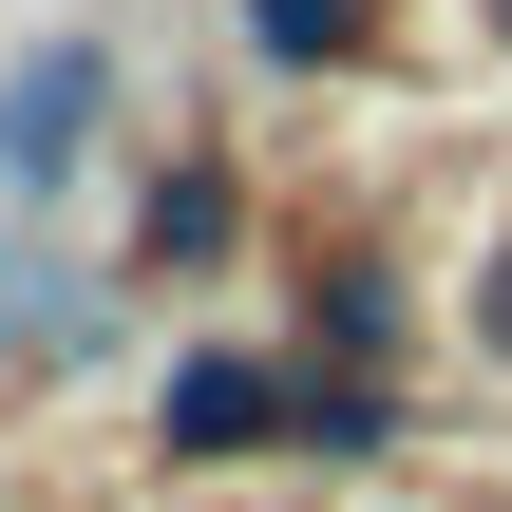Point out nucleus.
Here are the masks:
<instances>
[{"label":"nucleus","instance_id":"obj_1","mask_svg":"<svg viewBox=\"0 0 512 512\" xmlns=\"http://www.w3.org/2000/svg\"><path fill=\"white\" fill-rule=\"evenodd\" d=\"M95 133H114V38H19L0 57V209H57L76 171H95Z\"/></svg>","mask_w":512,"mask_h":512},{"label":"nucleus","instance_id":"obj_2","mask_svg":"<svg viewBox=\"0 0 512 512\" xmlns=\"http://www.w3.org/2000/svg\"><path fill=\"white\" fill-rule=\"evenodd\" d=\"M285 342H171L152 361V456L171 475H247V456H285Z\"/></svg>","mask_w":512,"mask_h":512},{"label":"nucleus","instance_id":"obj_3","mask_svg":"<svg viewBox=\"0 0 512 512\" xmlns=\"http://www.w3.org/2000/svg\"><path fill=\"white\" fill-rule=\"evenodd\" d=\"M114 266H76L57 247V209H0V380H76L95 342H114Z\"/></svg>","mask_w":512,"mask_h":512},{"label":"nucleus","instance_id":"obj_4","mask_svg":"<svg viewBox=\"0 0 512 512\" xmlns=\"http://www.w3.org/2000/svg\"><path fill=\"white\" fill-rule=\"evenodd\" d=\"M228 266H247V171H228V152H171V171L133 190L114 285H133V304H171V285H228Z\"/></svg>","mask_w":512,"mask_h":512},{"label":"nucleus","instance_id":"obj_5","mask_svg":"<svg viewBox=\"0 0 512 512\" xmlns=\"http://www.w3.org/2000/svg\"><path fill=\"white\" fill-rule=\"evenodd\" d=\"M399 342H418L399 247H361V228H342V247H304V342H285V361H380V380H399Z\"/></svg>","mask_w":512,"mask_h":512},{"label":"nucleus","instance_id":"obj_6","mask_svg":"<svg viewBox=\"0 0 512 512\" xmlns=\"http://www.w3.org/2000/svg\"><path fill=\"white\" fill-rule=\"evenodd\" d=\"M418 418H399V380L380 361H304L285 380V456H323V475H361V456H399Z\"/></svg>","mask_w":512,"mask_h":512},{"label":"nucleus","instance_id":"obj_7","mask_svg":"<svg viewBox=\"0 0 512 512\" xmlns=\"http://www.w3.org/2000/svg\"><path fill=\"white\" fill-rule=\"evenodd\" d=\"M228 38H247L266 76H361V57H380V0H228Z\"/></svg>","mask_w":512,"mask_h":512},{"label":"nucleus","instance_id":"obj_8","mask_svg":"<svg viewBox=\"0 0 512 512\" xmlns=\"http://www.w3.org/2000/svg\"><path fill=\"white\" fill-rule=\"evenodd\" d=\"M475 361H494V380H512V228H494V247H475Z\"/></svg>","mask_w":512,"mask_h":512},{"label":"nucleus","instance_id":"obj_9","mask_svg":"<svg viewBox=\"0 0 512 512\" xmlns=\"http://www.w3.org/2000/svg\"><path fill=\"white\" fill-rule=\"evenodd\" d=\"M475 19H494V38H512V0H475Z\"/></svg>","mask_w":512,"mask_h":512}]
</instances>
